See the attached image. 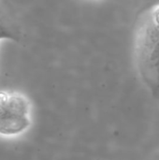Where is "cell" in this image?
I'll use <instances>...</instances> for the list:
<instances>
[{
  "instance_id": "obj_1",
  "label": "cell",
  "mask_w": 159,
  "mask_h": 160,
  "mask_svg": "<svg viewBox=\"0 0 159 160\" xmlns=\"http://www.w3.org/2000/svg\"><path fill=\"white\" fill-rule=\"evenodd\" d=\"M138 62L142 81L152 96L159 99V29L152 19L139 39Z\"/></svg>"
},
{
  "instance_id": "obj_3",
  "label": "cell",
  "mask_w": 159,
  "mask_h": 160,
  "mask_svg": "<svg viewBox=\"0 0 159 160\" xmlns=\"http://www.w3.org/2000/svg\"><path fill=\"white\" fill-rule=\"evenodd\" d=\"M3 38L18 41L20 39V33L16 22H14L7 11L0 7V39Z\"/></svg>"
},
{
  "instance_id": "obj_2",
  "label": "cell",
  "mask_w": 159,
  "mask_h": 160,
  "mask_svg": "<svg viewBox=\"0 0 159 160\" xmlns=\"http://www.w3.org/2000/svg\"><path fill=\"white\" fill-rule=\"evenodd\" d=\"M29 125V102L26 98L19 93L0 92V134H19Z\"/></svg>"
}]
</instances>
